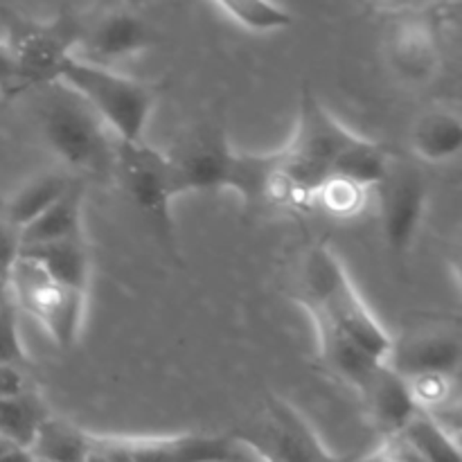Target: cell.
I'll use <instances>...</instances> for the list:
<instances>
[{
    "instance_id": "cell-1",
    "label": "cell",
    "mask_w": 462,
    "mask_h": 462,
    "mask_svg": "<svg viewBox=\"0 0 462 462\" xmlns=\"http://www.w3.org/2000/svg\"><path fill=\"white\" fill-rule=\"evenodd\" d=\"M359 138L341 125L310 84H302L298 97V122L291 140L278 149L280 170L269 206L310 210L314 189L334 171L338 158Z\"/></svg>"
},
{
    "instance_id": "cell-2",
    "label": "cell",
    "mask_w": 462,
    "mask_h": 462,
    "mask_svg": "<svg viewBox=\"0 0 462 462\" xmlns=\"http://www.w3.org/2000/svg\"><path fill=\"white\" fill-rule=\"evenodd\" d=\"M45 147L77 179H113L117 138L88 102L61 81L34 90Z\"/></svg>"
},
{
    "instance_id": "cell-3",
    "label": "cell",
    "mask_w": 462,
    "mask_h": 462,
    "mask_svg": "<svg viewBox=\"0 0 462 462\" xmlns=\"http://www.w3.org/2000/svg\"><path fill=\"white\" fill-rule=\"evenodd\" d=\"M296 300L311 319L328 320L370 355L386 359L393 337L374 319L337 253L325 242L311 244L302 253L296 273Z\"/></svg>"
},
{
    "instance_id": "cell-4",
    "label": "cell",
    "mask_w": 462,
    "mask_h": 462,
    "mask_svg": "<svg viewBox=\"0 0 462 462\" xmlns=\"http://www.w3.org/2000/svg\"><path fill=\"white\" fill-rule=\"evenodd\" d=\"M59 81L79 93L117 140H144L149 117L158 102V88L152 84L79 57H70L63 63Z\"/></svg>"
},
{
    "instance_id": "cell-5",
    "label": "cell",
    "mask_w": 462,
    "mask_h": 462,
    "mask_svg": "<svg viewBox=\"0 0 462 462\" xmlns=\"http://www.w3.org/2000/svg\"><path fill=\"white\" fill-rule=\"evenodd\" d=\"M0 21L5 27L3 41L12 52L25 95L59 81L63 63L75 57L86 23L70 9H63L50 21L3 9Z\"/></svg>"
},
{
    "instance_id": "cell-6",
    "label": "cell",
    "mask_w": 462,
    "mask_h": 462,
    "mask_svg": "<svg viewBox=\"0 0 462 462\" xmlns=\"http://www.w3.org/2000/svg\"><path fill=\"white\" fill-rule=\"evenodd\" d=\"M113 179L120 183L135 210L144 217L156 233L158 244L170 253L171 260L179 262V244H176V221L171 206L179 199L174 185V174L165 152H158L147 140L116 144V170Z\"/></svg>"
},
{
    "instance_id": "cell-7",
    "label": "cell",
    "mask_w": 462,
    "mask_h": 462,
    "mask_svg": "<svg viewBox=\"0 0 462 462\" xmlns=\"http://www.w3.org/2000/svg\"><path fill=\"white\" fill-rule=\"evenodd\" d=\"M230 436L264 462H346L323 445L296 406L278 395H266Z\"/></svg>"
},
{
    "instance_id": "cell-8",
    "label": "cell",
    "mask_w": 462,
    "mask_h": 462,
    "mask_svg": "<svg viewBox=\"0 0 462 462\" xmlns=\"http://www.w3.org/2000/svg\"><path fill=\"white\" fill-rule=\"evenodd\" d=\"M7 291L18 310L43 325L61 350H72L84 329L86 293L57 282L43 266L27 255H18L7 275Z\"/></svg>"
},
{
    "instance_id": "cell-9",
    "label": "cell",
    "mask_w": 462,
    "mask_h": 462,
    "mask_svg": "<svg viewBox=\"0 0 462 462\" xmlns=\"http://www.w3.org/2000/svg\"><path fill=\"white\" fill-rule=\"evenodd\" d=\"M379 230L395 264H404L418 239L429 203V180L418 162L393 153L382 179L370 189Z\"/></svg>"
},
{
    "instance_id": "cell-10",
    "label": "cell",
    "mask_w": 462,
    "mask_h": 462,
    "mask_svg": "<svg viewBox=\"0 0 462 462\" xmlns=\"http://www.w3.org/2000/svg\"><path fill=\"white\" fill-rule=\"evenodd\" d=\"M165 153L179 197L233 189L239 152L230 144L228 131L221 120L210 117L194 122L176 135L174 144Z\"/></svg>"
},
{
    "instance_id": "cell-11",
    "label": "cell",
    "mask_w": 462,
    "mask_h": 462,
    "mask_svg": "<svg viewBox=\"0 0 462 462\" xmlns=\"http://www.w3.org/2000/svg\"><path fill=\"white\" fill-rule=\"evenodd\" d=\"M90 447L113 462H239L242 447L230 433L126 438L90 433Z\"/></svg>"
},
{
    "instance_id": "cell-12",
    "label": "cell",
    "mask_w": 462,
    "mask_h": 462,
    "mask_svg": "<svg viewBox=\"0 0 462 462\" xmlns=\"http://www.w3.org/2000/svg\"><path fill=\"white\" fill-rule=\"evenodd\" d=\"M156 43L149 23L131 9V5H117L93 23H84L75 57L97 66L113 68L116 63L138 57Z\"/></svg>"
},
{
    "instance_id": "cell-13",
    "label": "cell",
    "mask_w": 462,
    "mask_h": 462,
    "mask_svg": "<svg viewBox=\"0 0 462 462\" xmlns=\"http://www.w3.org/2000/svg\"><path fill=\"white\" fill-rule=\"evenodd\" d=\"M462 359V338L451 325H422L391 338L386 364L402 377L442 373L458 377Z\"/></svg>"
},
{
    "instance_id": "cell-14",
    "label": "cell",
    "mask_w": 462,
    "mask_h": 462,
    "mask_svg": "<svg viewBox=\"0 0 462 462\" xmlns=\"http://www.w3.org/2000/svg\"><path fill=\"white\" fill-rule=\"evenodd\" d=\"M356 395L364 404L370 424L383 438L395 436L418 411L406 377L395 373L386 361L377 365V370L356 391Z\"/></svg>"
},
{
    "instance_id": "cell-15",
    "label": "cell",
    "mask_w": 462,
    "mask_h": 462,
    "mask_svg": "<svg viewBox=\"0 0 462 462\" xmlns=\"http://www.w3.org/2000/svg\"><path fill=\"white\" fill-rule=\"evenodd\" d=\"M388 66L406 84H427L440 68V48L422 23H402L388 34Z\"/></svg>"
},
{
    "instance_id": "cell-16",
    "label": "cell",
    "mask_w": 462,
    "mask_h": 462,
    "mask_svg": "<svg viewBox=\"0 0 462 462\" xmlns=\"http://www.w3.org/2000/svg\"><path fill=\"white\" fill-rule=\"evenodd\" d=\"M314 320L316 338H319V355L325 368L332 374H337L341 382H346L352 391H359L370 374L377 370V365L383 359H377L370 355L365 347H361L355 338L347 337L338 328L323 319H311Z\"/></svg>"
},
{
    "instance_id": "cell-17",
    "label": "cell",
    "mask_w": 462,
    "mask_h": 462,
    "mask_svg": "<svg viewBox=\"0 0 462 462\" xmlns=\"http://www.w3.org/2000/svg\"><path fill=\"white\" fill-rule=\"evenodd\" d=\"M86 183L75 179L70 188L54 203H50L36 219H32L21 230V248L39 246V244L59 242V239L81 237L84 233Z\"/></svg>"
},
{
    "instance_id": "cell-18",
    "label": "cell",
    "mask_w": 462,
    "mask_h": 462,
    "mask_svg": "<svg viewBox=\"0 0 462 462\" xmlns=\"http://www.w3.org/2000/svg\"><path fill=\"white\" fill-rule=\"evenodd\" d=\"M415 158L431 165L458 158L462 149V117L449 106H431L418 116L411 129Z\"/></svg>"
},
{
    "instance_id": "cell-19",
    "label": "cell",
    "mask_w": 462,
    "mask_h": 462,
    "mask_svg": "<svg viewBox=\"0 0 462 462\" xmlns=\"http://www.w3.org/2000/svg\"><path fill=\"white\" fill-rule=\"evenodd\" d=\"M21 253L39 262L57 282L66 284L75 291L88 293L93 262H90V248L88 242H86V235L39 244V246H27L21 248Z\"/></svg>"
},
{
    "instance_id": "cell-20",
    "label": "cell",
    "mask_w": 462,
    "mask_h": 462,
    "mask_svg": "<svg viewBox=\"0 0 462 462\" xmlns=\"http://www.w3.org/2000/svg\"><path fill=\"white\" fill-rule=\"evenodd\" d=\"M77 176H72L66 170H50L41 171V174L27 179L21 188H16L12 192V197L5 201L0 217H3L7 224H12L14 228L21 233L32 219L41 215L50 203L57 201Z\"/></svg>"
},
{
    "instance_id": "cell-21",
    "label": "cell",
    "mask_w": 462,
    "mask_h": 462,
    "mask_svg": "<svg viewBox=\"0 0 462 462\" xmlns=\"http://www.w3.org/2000/svg\"><path fill=\"white\" fill-rule=\"evenodd\" d=\"M52 415L48 402L36 388L0 400V438L16 449H30L41 424Z\"/></svg>"
},
{
    "instance_id": "cell-22",
    "label": "cell",
    "mask_w": 462,
    "mask_h": 462,
    "mask_svg": "<svg viewBox=\"0 0 462 462\" xmlns=\"http://www.w3.org/2000/svg\"><path fill=\"white\" fill-rule=\"evenodd\" d=\"M88 445L90 431L77 427L70 420L50 415L41 424L39 433L27 451L36 462H84Z\"/></svg>"
},
{
    "instance_id": "cell-23",
    "label": "cell",
    "mask_w": 462,
    "mask_h": 462,
    "mask_svg": "<svg viewBox=\"0 0 462 462\" xmlns=\"http://www.w3.org/2000/svg\"><path fill=\"white\" fill-rule=\"evenodd\" d=\"M395 436H400L424 462H462L456 436H451L449 429L429 411H415L413 418Z\"/></svg>"
},
{
    "instance_id": "cell-24",
    "label": "cell",
    "mask_w": 462,
    "mask_h": 462,
    "mask_svg": "<svg viewBox=\"0 0 462 462\" xmlns=\"http://www.w3.org/2000/svg\"><path fill=\"white\" fill-rule=\"evenodd\" d=\"M370 189L341 174H329L314 189V208L334 219H355L368 206Z\"/></svg>"
},
{
    "instance_id": "cell-25",
    "label": "cell",
    "mask_w": 462,
    "mask_h": 462,
    "mask_svg": "<svg viewBox=\"0 0 462 462\" xmlns=\"http://www.w3.org/2000/svg\"><path fill=\"white\" fill-rule=\"evenodd\" d=\"M393 152L383 143L368 138H356L350 147L346 149L341 158L334 165L332 174L347 176V179L356 180V183L365 185L373 189V185L382 179L383 170H386L388 161H391Z\"/></svg>"
},
{
    "instance_id": "cell-26",
    "label": "cell",
    "mask_w": 462,
    "mask_h": 462,
    "mask_svg": "<svg viewBox=\"0 0 462 462\" xmlns=\"http://www.w3.org/2000/svg\"><path fill=\"white\" fill-rule=\"evenodd\" d=\"M233 21L251 32L287 30L293 16L273 0H215Z\"/></svg>"
},
{
    "instance_id": "cell-27",
    "label": "cell",
    "mask_w": 462,
    "mask_h": 462,
    "mask_svg": "<svg viewBox=\"0 0 462 462\" xmlns=\"http://www.w3.org/2000/svg\"><path fill=\"white\" fill-rule=\"evenodd\" d=\"M406 382H409L411 395L418 409L429 411V413L449 409L456 397V374L427 373L409 377Z\"/></svg>"
},
{
    "instance_id": "cell-28",
    "label": "cell",
    "mask_w": 462,
    "mask_h": 462,
    "mask_svg": "<svg viewBox=\"0 0 462 462\" xmlns=\"http://www.w3.org/2000/svg\"><path fill=\"white\" fill-rule=\"evenodd\" d=\"M18 307L9 291L0 298V364L32 365L30 355L23 346L21 329H18Z\"/></svg>"
},
{
    "instance_id": "cell-29",
    "label": "cell",
    "mask_w": 462,
    "mask_h": 462,
    "mask_svg": "<svg viewBox=\"0 0 462 462\" xmlns=\"http://www.w3.org/2000/svg\"><path fill=\"white\" fill-rule=\"evenodd\" d=\"M25 93H23V84L21 77H18L16 63H14L7 43L0 39V108L9 106V104L16 102Z\"/></svg>"
},
{
    "instance_id": "cell-30",
    "label": "cell",
    "mask_w": 462,
    "mask_h": 462,
    "mask_svg": "<svg viewBox=\"0 0 462 462\" xmlns=\"http://www.w3.org/2000/svg\"><path fill=\"white\" fill-rule=\"evenodd\" d=\"M346 462H424L402 440L400 436H388L383 438L382 447L374 449L373 454L364 456V458H356V460H346Z\"/></svg>"
},
{
    "instance_id": "cell-31",
    "label": "cell",
    "mask_w": 462,
    "mask_h": 462,
    "mask_svg": "<svg viewBox=\"0 0 462 462\" xmlns=\"http://www.w3.org/2000/svg\"><path fill=\"white\" fill-rule=\"evenodd\" d=\"M18 255H21V233L0 217V282L7 284V275Z\"/></svg>"
},
{
    "instance_id": "cell-32",
    "label": "cell",
    "mask_w": 462,
    "mask_h": 462,
    "mask_svg": "<svg viewBox=\"0 0 462 462\" xmlns=\"http://www.w3.org/2000/svg\"><path fill=\"white\" fill-rule=\"evenodd\" d=\"M32 377L27 374L25 365H14V364H0V400L5 397L21 395V393L30 391Z\"/></svg>"
},
{
    "instance_id": "cell-33",
    "label": "cell",
    "mask_w": 462,
    "mask_h": 462,
    "mask_svg": "<svg viewBox=\"0 0 462 462\" xmlns=\"http://www.w3.org/2000/svg\"><path fill=\"white\" fill-rule=\"evenodd\" d=\"M0 462H36V460L32 458L30 451L12 449L7 456H5V458H0Z\"/></svg>"
},
{
    "instance_id": "cell-34",
    "label": "cell",
    "mask_w": 462,
    "mask_h": 462,
    "mask_svg": "<svg viewBox=\"0 0 462 462\" xmlns=\"http://www.w3.org/2000/svg\"><path fill=\"white\" fill-rule=\"evenodd\" d=\"M382 5H386V7L391 9H404V7H411V0H379Z\"/></svg>"
},
{
    "instance_id": "cell-35",
    "label": "cell",
    "mask_w": 462,
    "mask_h": 462,
    "mask_svg": "<svg viewBox=\"0 0 462 462\" xmlns=\"http://www.w3.org/2000/svg\"><path fill=\"white\" fill-rule=\"evenodd\" d=\"M12 449H16V447H12L7 440H5V438H0V458H5V456H7Z\"/></svg>"
},
{
    "instance_id": "cell-36",
    "label": "cell",
    "mask_w": 462,
    "mask_h": 462,
    "mask_svg": "<svg viewBox=\"0 0 462 462\" xmlns=\"http://www.w3.org/2000/svg\"><path fill=\"white\" fill-rule=\"evenodd\" d=\"M440 0H411V5H418V7H429V5H436Z\"/></svg>"
},
{
    "instance_id": "cell-37",
    "label": "cell",
    "mask_w": 462,
    "mask_h": 462,
    "mask_svg": "<svg viewBox=\"0 0 462 462\" xmlns=\"http://www.w3.org/2000/svg\"><path fill=\"white\" fill-rule=\"evenodd\" d=\"M5 293H7V284H5V282H0V298H3Z\"/></svg>"
},
{
    "instance_id": "cell-38",
    "label": "cell",
    "mask_w": 462,
    "mask_h": 462,
    "mask_svg": "<svg viewBox=\"0 0 462 462\" xmlns=\"http://www.w3.org/2000/svg\"><path fill=\"white\" fill-rule=\"evenodd\" d=\"M140 3V0H120V5H135Z\"/></svg>"
}]
</instances>
